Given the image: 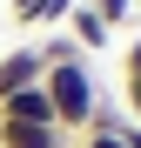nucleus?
Masks as SVG:
<instances>
[{
    "label": "nucleus",
    "instance_id": "1",
    "mask_svg": "<svg viewBox=\"0 0 141 148\" xmlns=\"http://www.w3.org/2000/svg\"><path fill=\"white\" fill-rule=\"evenodd\" d=\"M47 101H54V121H61V135H87V121H94V108H101V88H94V74H87V61H74V67H47Z\"/></svg>",
    "mask_w": 141,
    "mask_h": 148
},
{
    "label": "nucleus",
    "instance_id": "2",
    "mask_svg": "<svg viewBox=\"0 0 141 148\" xmlns=\"http://www.w3.org/2000/svg\"><path fill=\"white\" fill-rule=\"evenodd\" d=\"M40 81H47V61H40L34 40L0 54V101H7V94H20V88H40Z\"/></svg>",
    "mask_w": 141,
    "mask_h": 148
},
{
    "label": "nucleus",
    "instance_id": "3",
    "mask_svg": "<svg viewBox=\"0 0 141 148\" xmlns=\"http://www.w3.org/2000/svg\"><path fill=\"white\" fill-rule=\"evenodd\" d=\"M61 34H67V40H74V47H81V54H101V47L114 40V27H108V20H101V14H94V7H87V0H81V7H74V14H67V20H61Z\"/></svg>",
    "mask_w": 141,
    "mask_h": 148
},
{
    "label": "nucleus",
    "instance_id": "4",
    "mask_svg": "<svg viewBox=\"0 0 141 148\" xmlns=\"http://www.w3.org/2000/svg\"><path fill=\"white\" fill-rule=\"evenodd\" d=\"M74 135L61 128H20V121H0V148H67Z\"/></svg>",
    "mask_w": 141,
    "mask_h": 148
},
{
    "label": "nucleus",
    "instance_id": "5",
    "mask_svg": "<svg viewBox=\"0 0 141 148\" xmlns=\"http://www.w3.org/2000/svg\"><path fill=\"white\" fill-rule=\"evenodd\" d=\"M34 47H40V61H47V67H74V61H87L81 47L61 34V27H47V40H34Z\"/></svg>",
    "mask_w": 141,
    "mask_h": 148
},
{
    "label": "nucleus",
    "instance_id": "6",
    "mask_svg": "<svg viewBox=\"0 0 141 148\" xmlns=\"http://www.w3.org/2000/svg\"><path fill=\"white\" fill-rule=\"evenodd\" d=\"M74 7H81V0H34V20H27V27H61Z\"/></svg>",
    "mask_w": 141,
    "mask_h": 148
},
{
    "label": "nucleus",
    "instance_id": "7",
    "mask_svg": "<svg viewBox=\"0 0 141 148\" xmlns=\"http://www.w3.org/2000/svg\"><path fill=\"white\" fill-rule=\"evenodd\" d=\"M87 7H94V14H101V20H108V27H121V20L134 14V0H87Z\"/></svg>",
    "mask_w": 141,
    "mask_h": 148
},
{
    "label": "nucleus",
    "instance_id": "8",
    "mask_svg": "<svg viewBox=\"0 0 141 148\" xmlns=\"http://www.w3.org/2000/svg\"><path fill=\"white\" fill-rule=\"evenodd\" d=\"M128 81H141V34L128 40V54H121V88H128Z\"/></svg>",
    "mask_w": 141,
    "mask_h": 148
},
{
    "label": "nucleus",
    "instance_id": "9",
    "mask_svg": "<svg viewBox=\"0 0 141 148\" xmlns=\"http://www.w3.org/2000/svg\"><path fill=\"white\" fill-rule=\"evenodd\" d=\"M74 148H128V141H121V135H101V128H87V135H81Z\"/></svg>",
    "mask_w": 141,
    "mask_h": 148
},
{
    "label": "nucleus",
    "instance_id": "10",
    "mask_svg": "<svg viewBox=\"0 0 141 148\" xmlns=\"http://www.w3.org/2000/svg\"><path fill=\"white\" fill-rule=\"evenodd\" d=\"M128 121H141V81H128Z\"/></svg>",
    "mask_w": 141,
    "mask_h": 148
},
{
    "label": "nucleus",
    "instance_id": "11",
    "mask_svg": "<svg viewBox=\"0 0 141 148\" xmlns=\"http://www.w3.org/2000/svg\"><path fill=\"white\" fill-rule=\"evenodd\" d=\"M34 20V0H14V27H27Z\"/></svg>",
    "mask_w": 141,
    "mask_h": 148
},
{
    "label": "nucleus",
    "instance_id": "12",
    "mask_svg": "<svg viewBox=\"0 0 141 148\" xmlns=\"http://www.w3.org/2000/svg\"><path fill=\"white\" fill-rule=\"evenodd\" d=\"M134 7H141V0H134Z\"/></svg>",
    "mask_w": 141,
    "mask_h": 148
}]
</instances>
